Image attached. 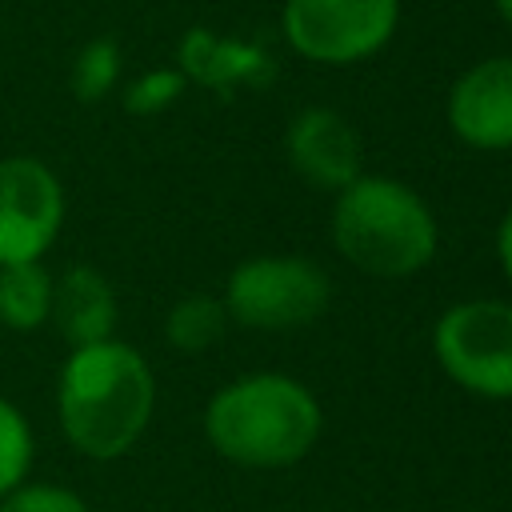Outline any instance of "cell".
I'll list each match as a JSON object with an SVG mask.
<instances>
[{
    "label": "cell",
    "instance_id": "1",
    "mask_svg": "<svg viewBox=\"0 0 512 512\" xmlns=\"http://www.w3.org/2000/svg\"><path fill=\"white\" fill-rule=\"evenodd\" d=\"M152 404V368L132 344L100 340L68 352L56 384V412L68 444L80 456H124L148 428Z\"/></svg>",
    "mask_w": 512,
    "mask_h": 512
},
{
    "label": "cell",
    "instance_id": "2",
    "mask_svg": "<svg viewBox=\"0 0 512 512\" xmlns=\"http://www.w3.org/2000/svg\"><path fill=\"white\" fill-rule=\"evenodd\" d=\"M212 448L244 468L296 464L320 436V404L288 376H244L220 388L204 412Z\"/></svg>",
    "mask_w": 512,
    "mask_h": 512
},
{
    "label": "cell",
    "instance_id": "3",
    "mask_svg": "<svg viewBox=\"0 0 512 512\" xmlns=\"http://www.w3.org/2000/svg\"><path fill=\"white\" fill-rule=\"evenodd\" d=\"M332 236L340 256L372 276H408L436 252V224L424 200L384 176H360L340 192Z\"/></svg>",
    "mask_w": 512,
    "mask_h": 512
},
{
    "label": "cell",
    "instance_id": "4",
    "mask_svg": "<svg viewBox=\"0 0 512 512\" xmlns=\"http://www.w3.org/2000/svg\"><path fill=\"white\" fill-rule=\"evenodd\" d=\"M328 276L300 256H256L228 276L224 308L232 320L264 332H284L316 320L328 308Z\"/></svg>",
    "mask_w": 512,
    "mask_h": 512
},
{
    "label": "cell",
    "instance_id": "5",
    "mask_svg": "<svg viewBox=\"0 0 512 512\" xmlns=\"http://www.w3.org/2000/svg\"><path fill=\"white\" fill-rule=\"evenodd\" d=\"M432 344L436 360L460 388L492 400L512 396V304H456L440 316Z\"/></svg>",
    "mask_w": 512,
    "mask_h": 512
},
{
    "label": "cell",
    "instance_id": "6",
    "mask_svg": "<svg viewBox=\"0 0 512 512\" xmlns=\"http://www.w3.org/2000/svg\"><path fill=\"white\" fill-rule=\"evenodd\" d=\"M400 20V0H288V44L320 64H352L380 52Z\"/></svg>",
    "mask_w": 512,
    "mask_h": 512
},
{
    "label": "cell",
    "instance_id": "7",
    "mask_svg": "<svg viewBox=\"0 0 512 512\" xmlns=\"http://www.w3.org/2000/svg\"><path fill=\"white\" fill-rule=\"evenodd\" d=\"M64 224V188L36 156L0 160V264L40 260Z\"/></svg>",
    "mask_w": 512,
    "mask_h": 512
},
{
    "label": "cell",
    "instance_id": "8",
    "mask_svg": "<svg viewBox=\"0 0 512 512\" xmlns=\"http://www.w3.org/2000/svg\"><path fill=\"white\" fill-rule=\"evenodd\" d=\"M448 124L472 148H512V56L480 60L452 84Z\"/></svg>",
    "mask_w": 512,
    "mask_h": 512
},
{
    "label": "cell",
    "instance_id": "9",
    "mask_svg": "<svg viewBox=\"0 0 512 512\" xmlns=\"http://www.w3.org/2000/svg\"><path fill=\"white\" fill-rule=\"evenodd\" d=\"M292 168L316 184L344 192L352 180H360V140L356 128L332 112V108H304L284 136Z\"/></svg>",
    "mask_w": 512,
    "mask_h": 512
},
{
    "label": "cell",
    "instance_id": "10",
    "mask_svg": "<svg viewBox=\"0 0 512 512\" xmlns=\"http://www.w3.org/2000/svg\"><path fill=\"white\" fill-rule=\"evenodd\" d=\"M180 72L184 80H196L220 96H232L236 88H264L276 76V60L264 44L216 36L208 28H188L180 40Z\"/></svg>",
    "mask_w": 512,
    "mask_h": 512
},
{
    "label": "cell",
    "instance_id": "11",
    "mask_svg": "<svg viewBox=\"0 0 512 512\" xmlns=\"http://www.w3.org/2000/svg\"><path fill=\"white\" fill-rule=\"evenodd\" d=\"M48 320L68 340V348L112 340L116 292H112V284L96 268L76 264L60 280H52V312H48Z\"/></svg>",
    "mask_w": 512,
    "mask_h": 512
},
{
    "label": "cell",
    "instance_id": "12",
    "mask_svg": "<svg viewBox=\"0 0 512 512\" xmlns=\"http://www.w3.org/2000/svg\"><path fill=\"white\" fill-rule=\"evenodd\" d=\"M52 312V276L40 260L0 264V324L12 332H36Z\"/></svg>",
    "mask_w": 512,
    "mask_h": 512
},
{
    "label": "cell",
    "instance_id": "13",
    "mask_svg": "<svg viewBox=\"0 0 512 512\" xmlns=\"http://www.w3.org/2000/svg\"><path fill=\"white\" fill-rule=\"evenodd\" d=\"M224 324H228V308L212 296H184L168 320H164V336L172 348L196 356L204 348H212L220 336H224Z\"/></svg>",
    "mask_w": 512,
    "mask_h": 512
},
{
    "label": "cell",
    "instance_id": "14",
    "mask_svg": "<svg viewBox=\"0 0 512 512\" xmlns=\"http://www.w3.org/2000/svg\"><path fill=\"white\" fill-rule=\"evenodd\" d=\"M116 80H120V48H116V40H108V36L88 40L72 60V76H68L72 96L80 104H96V100H104L112 92Z\"/></svg>",
    "mask_w": 512,
    "mask_h": 512
},
{
    "label": "cell",
    "instance_id": "15",
    "mask_svg": "<svg viewBox=\"0 0 512 512\" xmlns=\"http://www.w3.org/2000/svg\"><path fill=\"white\" fill-rule=\"evenodd\" d=\"M32 468V428L24 412L0 396V500L24 484Z\"/></svg>",
    "mask_w": 512,
    "mask_h": 512
},
{
    "label": "cell",
    "instance_id": "16",
    "mask_svg": "<svg viewBox=\"0 0 512 512\" xmlns=\"http://www.w3.org/2000/svg\"><path fill=\"white\" fill-rule=\"evenodd\" d=\"M184 72L180 68H152L144 76H136L128 88H124V108L132 116H156L164 112L168 104H176V96L184 92Z\"/></svg>",
    "mask_w": 512,
    "mask_h": 512
},
{
    "label": "cell",
    "instance_id": "17",
    "mask_svg": "<svg viewBox=\"0 0 512 512\" xmlns=\"http://www.w3.org/2000/svg\"><path fill=\"white\" fill-rule=\"evenodd\" d=\"M0 512H88V504L60 484H20L0 500Z\"/></svg>",
    "mask_w": 512,
    "mask_h": 512
},
{
    "label": "cell",
    "instance_id": "18",
    "mask_svg": "<svg viewBox=\"0 0 512 512\" xmlns=\"http://www.w3.org/2000/svg\"><path fill=\"white\" fill-rule=\"evenodd\" d=\"M496 248H500V264H504V272H508V280H512V208H508V216H504V224H500Z\"/></svg>",
    "mask_w": 512,
    "mask_h": 512
},
{
    "label": "cell",
    "instance_id": "19",
    "mask_svg": "<svg viewBox=\"0 0 512 512\" xmlns=\"http://www.w3.org/2000/svg\"><path fill=\"white\" fill-rule=\"evenodd\" d=\"M496 12H500L508 24H512V0H496Z\"/></svg>",
    "mask_w": 512,
    "mask_h": 512
}]
</instances>
